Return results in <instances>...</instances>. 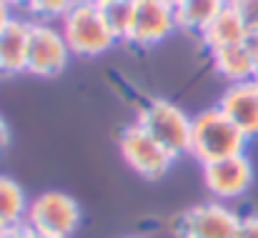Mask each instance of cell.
Listing matches in <instances>:
<instances>
[{
	"label": "cell",
	"mask_w": 258,
	"mask_h": 238,
	"mask_svg": "<svg viewBox=\"0 0 258 238\" xmlns=\"http://www.w3.org/2000/svg\"><path fill=\"white\" fill-rule=\"evenodd\" d=\"M246 146H248L246 133L218 105L193 115L188 156H193L201 165L221 158H231V156H241L246 153Z\"/></svg>",
	"instance_id": "obj_1"
},
{
	"label": "cell",
	"mask_w": 258,
	"mask_h": 238,
	"mask_svg": "<svg viewBox=\"0 0 258 238\" xmlns=\"http://www.w3.org/2000/svg\"><path fill=\"white\" fill-rule=\"evenodd\" d=\"M136 123L151 136L156 138L168 153L175 158L188 153L190 148V128H193V118L185 115V110L180 105H175L168 98H153L148 100L141 110Z\"/></svg>",
	"instance_id": "obj_2"
},
{
	"label": "cell",
	"mask_w": 258,
	"mask_h": 238,
	"mask_svg": "<svg viewBox=\"0 0 258 238\" xmlns=\"http://www.w3.org/2000/svg\"><path fill=\"white\" fill-rule=\"evenodd\" d=\"M60 33L71 48V55L76 58H98L118 43L103 18V10L88 3H78L60 20Z\"/></svg>",
	"instance_id": "obj_3"
},
{
	"label": "cell",
	"mask_w": 258,
	"mask_h": 238,
	"mask_svg": "<svg viewBox=\"0 0 258 238\" xmlns=\"http://www.w3.org/2000/svg\"><path fill=\"white\" fill-rule=\"evenodd\" d=\"M25 223L40 236L71 238L81 226V206L63 191H45L30 201Z\"/></svg>",
	"instance_id": "obj_4"
},
{
	"label": "cell",
	"mask_w": 258,
	"mask_h": 238,
	"mask_svg": "<svg viewBox=\"0 0 258 238\" xmlns=\"http://www.w3.org/2000/svg\"><path fill=\"white\" fill-rule=\"evenodd\" d=\"M68 58H71V48L60 28L43 20H33L25 73L35 78H58L68 68Z\"/></svg>",
	"instance_id": "obj_5"
},
{
	"label": "cell",
	"mask_w": 258,
	"mask_h": 238,
	"mask_svg": "<svg viewBox=\"0 0 258 238\" xmlns=\"http://www.w3.org/2000/svg\"><path fill=\"white\" fill-rule=\"evenodd\" d=\"M118 148L125 163L146 181H158L171 170L175 156L168 153L156 138H151L138 123L120 131Z\"/></svg>",
	"instance_id": "obj_6"
},
{
	"label": "cell",
	"mask_w": 258,
	"mask_h": 238,
	"mask_svg": "<svg viewBox=\"0 0 258 238\" xmlns=\"http://www.w3.org/2000/svg\"><path fill=\"white\" fill-rule=\"evenodd\" d=\"M241 216L221 201H206L178 216V238H238Z\"/></svg>",
	"instance_id": "obj_7"
},
{
	"label": "cell",
	"mask_w": 258,
	"mask_h": 238,
	"mask_svg": "<svg viewBox=\"0 0 258 238\" xmlns=\"http://www.w3.org/2000/svg\"><path fill=\"white\" fill-rule=\"evenodd\" d=\"M175 28V8L166 0H136V15L125 43L133 48H153L166 40Z\"/></svg>",
	"instance_id": "obj_8"
},
{
	"label": "cell",
	"mask_w": 258,
	"mask_h": 238,
	"mask_svg": "<svg viewBox=\"0 0 258 238\" xmlns=\"http://www.w3.org/2000/svg\"><path fill=\"white\" fill-rule=\"evenodd\" d=\"M203 183L213 198H221V201L241 198L253 183V165L246 153L206 163L203 165Z\"/></svg>",
	"instance_id": "obj_9"
},
{
	"label": "cell",
	"mask_w": 258,
	"mask_h": 238,
	"mask_svg": "<svg viewBox=\"0 0 258 238\" xmlns=\"http://www.w3.org/2000/svg\"><path fill=\"white\" fill-rule=\"evenodd\" d=\"M30 18L15 15L3 30H0V73L18 76L25 73L28 61V43H30Z\"/></svg>",
	"instance_id": "obj_10"
},
{
	"label": "cell",
	"mask_w": 258,
	"mask_h": 238,
	"mask_svg": "<svg viewBox=\"0 0 258 238\" xmlns=\"http://www.w3.org/2000/svg\"><path fill=\"white\" fill-rule=\"evenodd\" d=\"M218 108L246 133V138H258V98L253 83H236L228 85L221 95Z\"/></svg>",
	"instance_id": "obj_11"
},
{
	"label": "cell",
	"mask_w": 258,
	"mask_h": 238,
	"mask_svg": "<svg viewBox=\"0 0 258 238\" xmlns=\"http://www.w3.org/2000/svg\"><path fill=\"white\" fill-rule=\"evenodd\" d=\"M198 38H201V43H203L211 53H216V50H221V48L243 43V38H246V25H243V20L236 15V10H233L231 5H226V8L198 33Z\"/></svg>",
	"instance_id": "obj_12"
},
{
	"label": "cell",
	"mask_w": 258,
	"mask_h": 238,
	"mask_svg": "<svg viewBox=\"0 0 258 238\" xmlns=\"http://www.w3.org/2000/svg\"><path fill=\"white\" fill-rule=\"evenodd\" d=\"M211 61H213V71L221 78L228 80L231 85H236V83H251L258 76L256 63L251 61V55L243 48V43L228 45V48H221V50L211 53Z\"/></svg>",
	"instance_id": "obj_13"
},
{
	"label": "cell",
	"mask_w": 258,
	"mask_h": 238,
	"mask_svg": "<svg viewBox=\"0 0 258 238\" xmlns=\"http://www.w3.org/2000/svg\"><path fill=\"white\" fill-rule=\"evenodd\" d=\"M226 5H228V0H183L180 5H175L178 28L198 35Z\"/></svg>",
	"instance_id": "obj_14"
},
{
	"label": "cell",
	"mask_w": 258,
	"mask_h": 238,
	"mask_svg": "<svg viewBox=\"0 0 258 238\" xmlns=\"http://www.w3.org/2000/svg\"><path fill=\"white\" fill-rule=\"evenodd\" d=\"M28 208H30V201L25 198L23 186L15 178L0 175V221L8 228L20 226L28 218Z\"/></svg>",
	"instance_id": "obj_15"
},
{
	"label": "cell",
	"mask_w": 258,
	"mask_h": 238,
	"mask_svg": "<svg viewBox=\"0 0 258 238\" xmlns=\"http://www.w3.org/2000/svg\"><path fill=\"white\" fill-rule=\"evenodd\" d=\"M103 10V18L110 28V33L118 38V40H128V33H131V25H133V15H136V0H115Z\"/></svg>",
	"instance_id": "obj_16"
},
{
	"label": "cell",
	"mask_w": 258,
	"mask_h": 238,
	"mask_svg": "<svg viewBox=\"0 0 258 238\" xmlns=\"http://www.w3.org/2000/svg\"><path fill=\"white\" fill-rule=\"evenodd\" d=\"M81 0H30L28 5V15L30 20H43V23H50V20H63Z\"/></svg>",
	"instance_id": "obj_17"
},
{
	"label": "cell",
	"mask_w": 258,
	"mask_h": 238,
	"mask_svg": "<svg viewBox=\"0 0 258 238\" xmlns=\"http://www.w3.org/2000/svg\"><path fill=\"white\" fill-rule=\"evenodd\" d=\"M228 5L243 20L246 30H258V0H228Z\"/></svg>",
	"instance_id": "obj_18"
},
{
	"label": "cell",
	"mask_w": 258,
	"mask_h": 238,
	"mask_svg": "<svg viewBox=\"0 0 258 238\" xmlns=\"http://www.w3.org/2000/svg\"><path fill=\"white\" fill-rule=\"evenodd\" d=\"M238 238H258V213L241 218V228H238Z\"/></svg>",
	"instance_id": "obj_19"
},
{
	"label": "cell",
	"mask_w": 258,
	"mask_h": 238,
	"mask_svg": "<svg viewBox=\"0 0 258 238\" xmlns=\"http://www.w3.org/2000/svg\"><path fill=\"white\" fill-rule=\"evenodd\" d=\"M243 48L248 50L251 61L256 63V68H258V30H246V38H243Z\"/></svg>",
	"instance_id": "obj_20"
},
{
	"label": "cell",
	"mask_w": 258,
	"mask_h": 238,
	"mask_svg": "<svg viewBox=\"0 0 258 238\" xmlns=\"http://www.w3.org/2000/svg\"><path fill=\"white\" fill-rule=\"evenodd\" d=\"M5 238H35V231H33L28 223H20V226H13V228H8Z\"/></svg>",
	"instance_id": "obj_21"
},
{
	"label": "cell",
	"mask_w": 258,
	"mask_h": 238,
	"mask_svg": "<svg viewBox=\"0 0 258 238\" xmlns=\"http://www.w3.org/2000/svg\"><path fill=\"white\" fill-rule=\"evenodd\" d=\"M13 18H15V10H13V8L5 3V0H0V30H3V28H5Z\"/></svg>",
	"instance_id": "obj_22"
},
{
	"label": "cell",
	"mask_w": 258,
	"mask_h": 238,
	"mask_svg": "<svg viewBox=\"0 0 258 238\" xmlns=\"http://www.w3.org/2000/svg\"><path fill=\"white\" fill-rule=\"evenodd\" d=\"M8 141H10V131H8V126H5V121L0 118V153L8 148Z\"/></svg>",
	"instance_id": "obj_23"
},
{
	"label": "cell",
	"mask_w": 258,
	"mask_h": 238,
	"mask_svg": "<svg viewBox=\"0 0 258 238\" xmlns=\"http://www.w3.org/2000/svg\"><path fill=\"white\" fill-rule=\"evenodd\" d=\"M13 10H28V5H30V0H5Z\"/></svg>",
	"instance_id": "obj_24"
},
{
	"label": "cell",
	"mask_w": 258,
	"mask_h": 238,
	"mask_svg": "<svg viewBox=\"0 0 258 238\" xmlns=\"http://www.w3.org/2000/svg\"><path fill=\"white\" fill-rule=\"evenodd\" d=\"M81 3H88V5H93V8H105V5H110V3H115V0H81Z\"/></svg>",
	"instance_id": "obj_25"
},
{
	"label": "cell",
	"mask_w": 258,
	"mask_h": 238,
	"mask_svg": "<svg viewBox=\"0 0 258 238\" xmlns=\"http://www.w3.org/2000/svg\"><path fill=\"white\" fill-rule=\"evenodd\" d=\"M5 233H8V226L0 221V238H5Z\"/></svg>",
	"instance_id": "obj_26"
},
{
	"label": "cell",
	"mask_w": 258,
	"mask_h": 238,
	"mask_svg": "<svg viewBox=\"0 0 258 238\" xmlns=\"http://www.w3.org/2000/svg\"><path fill=\"white\" fill-rule=\"evenodd\" d=\"M251 83H253V90H256V98H258V76L253 80H251Z\"/></svg>",
	"instance_id": "obj_27"
},
{
	"label": "cell",
	"mask_w": 258,
	"mask_h": 238,
	"mask_svg": "<svg viewBox=\"0 0 258 238\" xmlns=\"http://www.w3.org/2000/svg\"><path fill=\"white\" fill-rule=\"evenodd\" d=\"M166 3H168V5H173V8H175V5H180L183 0H166Z\"/></svg>",
	"instance_id": "obj_28"
},
{
	"label": "cell",
	"mask_w": 258,
	"mask_h": 238,
	"mask_svg": "<svg viewBox=\"0 0 258 238\" xmlns=\"http://www.w3.org/2000/svg\"><path fill=\"white\" fill-rule=\"evenodd\" d=\"M35 238H55V236H40V233H35Z\"/></svg>",
	"instance_id": "obj_29"
},
{
	"label": "cell",
	"mask_w": 258,
	"mask_h": 238,
	"mask_svg": "<svg viewBox=\"0 0 258 238\" xmlns=\"http://www.w3.org/2000/svg\"><path fill=\"white\" fill-rule=\"evenodd\" d=\"M125 238H143V236H125Z\"/></svg>",
	"instance_id": "obj_30"
}]
</instances>
